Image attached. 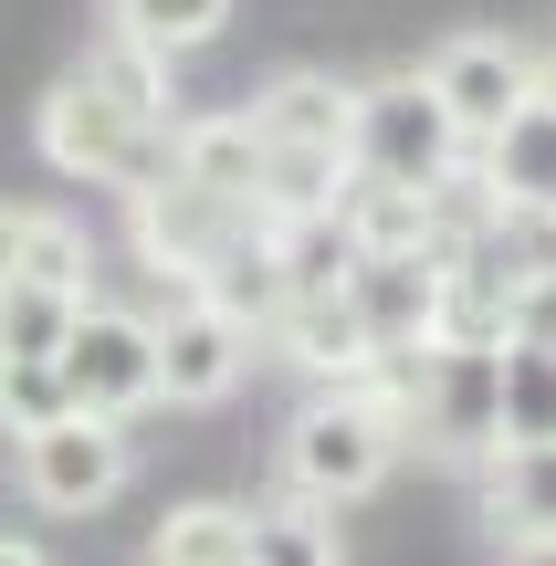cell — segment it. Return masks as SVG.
I'll use <instances>...</instances> for the list:
<instances>
[{
  "mask_svg": "<svg viewBox=\"0 0 556 566\" xmlns=\"http://www.w3.org/2000/svg\"><path fill=\"white\" fill-rule=\"evenodd\" d=\"M399 451H410V367H378V378L315 388L284 420L273 462H284V493H315V504L347 514L399 472Z\"/></svg>",
  "mask_w": 556,
  "mask_h": 566,
  "instance_id": "1",
  "label": "cell"
},
{
  "mask_svg": "<svg viewBox=\"0 0 556 566\" xmlns=\"http://www.w3.org/2000/svg\"><path fill=\"white\" fill-rule=\"evenodd\" d=\"M126 231H137V263L158 273V283H179V294H200L210 273L231 263V252L252 242V210H231V200H210L189 168H168V147L126 179Z\"/></svg>",
  "mask_w": 556,
  "mask_h": 566,
  "instance_id": "2",
  "label": "cell"
},
{
  "mask_svg": "<svg viewBox=\"0 0 556 566\" xmlns=\"http://www.w3.org/2000/svg\"><path fill=\"white\" fill-rule=\"evenodd\" d=\"M410 441L452 472L504 451V336H441L431 357H410Z\"/></svg>",
  "mask_w": 556,
  "mask_h": 566,
  "instance_id": "3",
  "label": "cell"
},
{
  "mask_svg": "<svg viewBox=\"0 0 556 566\" xmlns=\"http://www.w3.org/2000/svg\"><path fill=\"white\" fill-rule=\"evenodd\" d=\"M473 168V137L452 126V105L431 95V74H378L357 84V179H399V189H452Z\"/></svg>",
  "mask_w": 556,
  "mask_h": 566,
  "instance_id": "4",
  "label": "cell"
},
{
  "mask_svg": "<svg viewBox=\"0 0 556 566\" xmlns=\"http://www.w3.org/2000/svg\"><path fill=\"white\" fill-rule=\"evenodd\" d=\"M11 483L32 514H105L126 483H137V441H126V420H95V409H63V420L21 430L11 441Z\"/></svg>",
  "mask_w": 556,
  "mask_h": 566,
  "instance_id": "5",
  "label": "cell"
},
{
  "mask_svg": "<svg viewBox=\"0 0 556 566\" xmlns=\"http://www.w3.org/2000/svg\"><path fill=\"white\" fill-rule=\"evenodd\" d=\"M32 147H42V158L63 168V179L126 189V179H137V168L158 158L168 137H158V126H147L137 105L116 95V84H95V74H84V63H74V74H63L53 95H42V116H32Z\"/></svg>",
  "mask_w": 556,
  "mask_h": 566,
  "instance_id": "6",
  "label": "cell"
},
{
  "mask_svg": "<svg viewBox=\"0 0 556 566\" xmlns=\"http://www.w3.org/2000/svg\"><path fill=\"white\" fill-rule=\"evenodd\" d=\"M452 283H462V252L452 242H420V252H357L347 263V294L357 315H368L378 357H431L441 336H452Z\"/></svg>",
  "mask_w": 556,
  "mask_h": 566,
  "instance_id": "7",
  "label": "cell"
},
{
  "mask_svg": "<svg viewBox=\"0 0 556 566\" xmlns=\"http://www.w3.org/2000/svg\"><path fill=\"white\" fill-rule=\"evenodd\" d=\"M53 367H63V388H74V409H95V420H147V409H158V315L84 304Z\"/></svg>",
  "mask_w": 556,
  "mask_h": 566,
  "instance_id": "8",
  "label": "cell"
},
{
  "mask_svg": "<svg viewBox=\"0 0 556 566\" xmlns=\"http://www.w3.org/2000/svg\"><path fill=\"white\" fill-rule=\"evenodd\" d=\"M252 357H263V336H252L231 304L179 294L158 315V409H221L231 388L252 378Z\"/></svg>",
  "mask_w": 556,
  "mask_h": 566,
  "instance_id": "9",
  "label": "cell"
},
{
  "mask_svg": "<svg viewBox=\"0 0 556 566\" xmlns=\"http://www.w3.org/2000/svg\"><path fill=\"white\" fill-rule=\"evenodd\" d=\"M420 74H431V95L452 105V126L473 147L504 137V116L536 95V53H525L515 32H441L431 53H420Z\"/></svg>",
  "mask_w": 556,
  "mask_h": 566,
  "instance_id": "10",
  "label": "cell"
},
{
  "mask_svg": "<svg viewBox=\"0 0 556 566\" xmlns=\"http://www.w3.org/2000/svg\"><path fill=\"white\" fill-rule=\"evenodd\" d=\"M252 126H263V158H326L357 179V84L347 74H315V63L273 74L252 95Z\"/></svg>",
  "mask_w": 556,
  "mask_h": 566,
  "instance_id": "11",
  "label": "cell"
},
{
  "mask_svg": "<svg viewBox=\"0 0 556 566\" xmlns=\"http://www.w3.org/2000/svg\"><path fill=\"white\" fill-rule=\"evenodd\" d=\"M473 179H483V200H494V221L556 231V95H546V84L504 116V137L473 147Z\"/></svg>",
  "mask_w": 556,
  "mask_h": 566,
  "instance_id": "12",
  "label": "cell"
},
{
  "mask_svg": "<svg viewBox=\"0 0 556 566\" xmlns=\"http://www.w3.org/2000/svg\"><path fill=\"white\" fill-rule=\"evenodd\" d=\"M273 346H284V357L305 367L315 388H347V378H378V367H399V357H378V336H368V315H357L347 283H326V294H294V304H284V325H273Z\"/></svg>",
  "mask_w": 556,
  "mask_h": 566,
  "instance_id": "13",
  "label": "cell"
},
{
  "mask_svg": "<svg viewBox=\"0 0 556 566\" xmlns=\"http://www.w3.org/2000/svg\"><path fill=\"white\" fill-rule=\"evenodd\" d=\"M168 168H189V179H200L210 200H231V210H263V126H252V105L179 116L168 126Z\"/></svg>",
  "mask_w": 556,
  "mask_h": 566,
  "instance_id": "14",
  "label": "cell"
},
{
  "mask_svg": "<svg viewBox=\"0 0 556 566\" xmlns=\"http://www.w3.org/2000/svg\"><path fill=\"white\" fill-rule=\"evenodd\" d=\"M483 535H494V546L556 535V441H515V451L483 462Z\"/></svg>",
  "mask_w": 556,
  "mask_h": 566,
  "instance_id": "15",
  "label": "cell"
},
{
  "mask_svg": "<svg viewBox=\"0 0 556 566\" xmlns=\"http://www.w3.org/2000/svg\"><path fill=\"white\" fill-rule=\"evenodd\" d=\"M336 231H347V252H420V242H441V189L347 179V200H336Z\"/></svg>",
  "mask_w": 556,
  "mask_h": 566,
  "instance_id": "16",
  "label": "cell"
},
{
  "mask_svg": "<svg viewBox=\"0 0 556 566\" xmlns=\"http://www.w3.org/2000/svg\"><path fill=\"white\" fill-rule=\"evenodd\" d=\"M242 566H347L336 504H315V493H273V504H252V546H242Z\"/></svg>",
  "mask_w": 556,
  "mask_h": 566,
  "instance_id": "17",
  "label": "cell"
},
{
  "mask_svg": "<svg viewBox=\"0 0 556 566\" xmlns=\"http://www.w3.org/2000/svg\"><path fill=\"white\" fill-rule=\"evenodd\" d=\"M84 304H95V294H74V283L11 273V283H0V357H63V336H74Z\"/></svg>",
  "mask_w": 556,
  "mask_h": 566,
  "instance_id": "18",
  "label": "cell"
},
{
  "mask_svg": "<svg viewBox=\"0 0 556 566\" xmlns=\"http://www.w3.org/2000/svg\"><path fill=\"white\" fill-rule=\"evenodd\" d=\"M252 546V504H179L147 535V566H242Z\"/></svg>",
  "mask_w": 556,
  "mask_h": 566,
  "instance_id": "19",
  "label": "cell"
},
{
  "mask_svg": "<svg viewBox=\"0 0 556 566\" xmlns=\"http://www.w3.org/2000/svg\"><path fill=\"white\" fill-rule=\"evenodd\" d=\"M105 32H126V42L179 63V53H200V42L231 32V0H105Z\"/></svg>",
  "mask_w": 556,
  "mask_h": 566,
  "instance_id": "20",
  "label": "cell"
},
{
  "mask_svg": "<svg viewBox=\"0 0 556 566\" xmlns=\"http://www.w3.org/2000/svg\"><path fill=\"white\" fill-rule=\"evenodd\" d=\"M556 441V346H504V451Z\"/></svg>",
  "mask_w": 556,
  "mask_h": 566,
  "instance_id": "21",
  "label": "cell"
},
{
  "mask_svg": "<svg viewBox=\"0 0 556 566\" xmlns=\"http://www.w3.org/2000/svg\"><path fill=\"white\" fill-rule=\"evenodd\" d=\"M74 409V388H63L53 357H0V441H21V430L63 420Z\"/></svg>",
  "mask_w": 556,
  "mask_h": 566,
  "instance_id": "22",
  "label": "cell"
},
{
  "mask_svg": "<svg viewBox=\"0 0 556 566\" xmlns=\"http://www.w3.org/2000/svg\"><path fill=\"white\" fill-rule=\"evenodd\" d=\"M494 336L504 346H556V252H546V263H525V273H504Z\"/></svg>",
  "mask_w": 556,
  "mask_h": 566,
  "instance_id": "23",
  "label": "cell"
},
{
  "mask_svg": "<svg viewBox=\"0 0 556 566\" xmlns=\"http://www.w3.org/2000/svg\"><path fill=\"white\" fill-rule=\"evenodd\" d=\"M21 273L42 283H74V294H95V242H84L63 210H32V242H21Z\"/></svg>",
  "mask_w": 556,
  "mask_h": 566,
  "instance_id": "24",
  "label": "cell"
},
{
  "mask_svg": "<svg viewBox=\"0 0 556 566\" xmlns=\"http://www.w3.org/2000/svg\"><path fill=\"white\" fill-rule=\"evenodd\" d=\"M21 242H32V210H21V200H0V283L21 273Z\"/></svg>",
  "mask_w": 556,
  "mask_h": 566,
  "instance_id": "25",
  "label": "cell"
},
{
  "mask_svg": "<svg viewBox=\"0 0 556 566\" xmlns=\"http://www.w3.org/2000/svg\"><path fill=\"white\" fill-rule=\"evenodd\" d=\"M0 566H53V556H42L32 535H0Z\"/></svg>",
  "mask_w": 556,
  "mask_h": 566,
  "instance_id": "26",
  "label": "cell"
},
{
  "mask_svg": "<svg viewBox=\"0 0 556 566\" xmlns=\"http://www.w3.org/2000/svg\"><path fill=\"white\" fill-rule=\"evenodd\" d=\"M504 566H556V535H536V546H504Z\"/></svg>",
  "mask_w": 556,
  "mask_h": 566,
  "instance_id": "27",
  "label": "cell"
},
{
  "mask_svg": "<svg viewBox=\"0 0 556 566\" xmlns=\"http://www.w3.org/2000/svg\"><path fill=\"white\" fill-rule=\"evenodd\" d=\"M536 84H546V95H556V42H546V53H536Z\"/></svg>",
  "mask_w": 556,
  "mask_h": 566,
  "instance_id": "28",
  "label": "cell"
}]
</instances>
